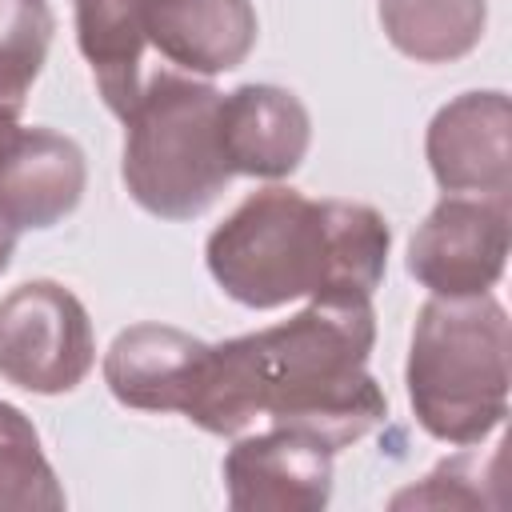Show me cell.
Wrapping results in <instances>:
<instances>
[{"label":"cell","instance_id":"obj_2","mask_svg":"<svg viewBox=\"0 0 512 512\" xmlns=\"http://www.w3.org/2000/svg\"><path fill=\"white\" fill-rule=\"evenodd\" d=\"M388 220L356 200L260 188L208 236L212 280L244 308L288 300H372L388 268Z\"/></svg>","mask_w":512,"mask_h":512},{"label":"cell","instance_id":"obj_12","mask_svg":"<svg viewBox=\"0 0 512 512\" xmlns=\"http://www.w3.org/2000/svg\"><path fill=\"white\" fill-rule=\"evenodd\" d=\"M144 40L188 72H232L256 44V8L252 0H148Z\"/></svg>","mask_w":512,"mask_h":512},{"label":"cell","instance_id":"obj_8","mask_svg":"<svg viewBox=\"0 0 512 512\" xmlns=\"http://www.w3.org/2000/svg\"><path fill=\"white\" fill-rule=\"evenodd\" d=\"M236 512H320L332 496V452L288 428L244 436L224 456Z\"/></svg>","mask_w":512,"mask_h":512},{"label":"cell","instance_id":"obj_19","mask_svg":"<svg viewBox=\"0 0 512 512\" xmlns=\"http://www.w3.org/2000/svg\"><path fill=\"white\" fill-rule=\"evenodd\" d=\"M16 132H20V124H16L12 116H4V112H0V156L8 152V144L16 140Z\"/></svg>","mask_w":512,"mask_h":512},{"label":"cell","instance_id":"obj_17","mask_svg":"<svg viewBox=\"0 0 512 512\" xmlns=\"http://www.w3.org/2000/svg\"><path fill=\"white\" fill-rule=\"evenodd\" d=\"M496 464L500 456L480 460V452H460L452 460H440L420 488H404L392 496V508H480V504H496V496L484 492V484L496 480Z\"/></svg>","mask_w":512,"mask_h":512},{"label":"cell","instance_id":"obj_16","mask_svg":"<svg viewBox=\"0 0 512 512\" xmlns=\"http://www.w3.org/2000/svg\"><path fill=\"white\" fill-rule=\"evenodd\" d=\"M52 12L44 0H0V112L20 120L32 80L52 44Z\"/></svg>","mask_w":512,"mask_h":512},{"label":"cell","instance_id":"obj_13","mask_svg":"<svg viewBox=\"0 0 512 512\" xmlns=\"http://www.w3.org/2000/svg\"><path fill=\"white\" fill-rule=\"evenodd\" d=\"M144 4L148 0H76V44L116 116L132 108L144 84Z\"/></svg>","mask_w":512,"mask_h":512},{"label":"cell","instance_id":"obj_7","mask_svg":"<svg viewBox=\"0 0 512 512\" xmlns=\"http://www.w3.org/2000/svg\"><path fill=\"white\" fill-rule=\"evenodd\" d=\"M428 168L444 192L508 196L512 188V108L504 92H464L428 124Z\"/></svg>","mask_w":512,"mask_h":512},{"label":"cell","instance_id":"obj_1","mask_svg":"<svg viewBox=\"0 0 512 512\" xmlns=\"http://www.w3.org/2000/svg\"><path fill=\"white\" fill-rule=\"evenodd\" d=\"M372 300H312L292 320L208 344L184 416L212 436H240L256 416L340 452L388 416L368 372Z\"/></svg>","mask_w":512,"mask_h":512},{"label":"cell","instance_id":"obj_4","mask_svg":"<svg viewBox=\"0 0 512 512\" xmlns=\"http://www.w3.org/2000/svg\"><path fill=\"white\" fill-rule=\"evenodd\" d=\"M220 92L180 72H152L124 120L120 176L128 196L160 220H196L228 188L232 172L216 132Z\"/></svg>","mask_w":512,"mask_h":512},{"label":"cell","instance_id":"obj_6","mask_svg":"<svg viewBox=\"0 0 512 512\" xmlns=\"http://www.w3.org/2000/svg\"><path fill=\"white\" fill-rule=\"evenodd\" d=\"M508 196L448 192L408 240V272L432 296H480L508 264Z\"/></svg>","mask_w":512,"mask_h":512},{"label":"cell","instance_id":"obj_5","mask_svg":"<svg viewBox=\"0 0 512 512\" xmlns=\"http://www.w3.org/2000/svg\"><path fill=\"white\" fill-rule=\"evenodd\" d=\"M96 360L84 304L56 280H28L0 300V376L36 396L72 392Z\"/></svg>","mask_w":512,"mask_h":512},{"label":"cell","instance_id":"obj_14","mask_svg":"<svg viewBox=\"0 0 512 512\" xmlns=\"http://www.w3.org/2000/svg\"><path fill=\"white\" fill-rule=\"evenodd\" d=\"M380 24L408 60L448 64L480 44L488 0H380Z\"/></svg>","mask_w":512,"mask_h":512},{"label":"cell","instance_id":"obj_18","mask_svg":"<svg viewBox=\"0 0 512 512\" xmlns=\"http://www.w3.org/2000/svg\"><path fill=\"white\" fill-rule=\"evenodd\" d=\"M16 240H20V228L0 212V272L12 264V252H16Z\"/></svg>","mask_w":512,"mask_h":512},{"label":"cell","instance_id":"obj_10","mask_svg":"<svg viewBox=\"0 0 512 512\" xmlns=\"http://www.w3.org/2000/svg\"><path fill=\"white\" fill-rule=\"evenodd\" d=\"M204 352L208 344L180 328L132 324L112 340L104 356V384L124 408L184 412Z\"/></svg>","mask_w":512,"mask_h":512},{"label":"cell","instance_id":"obj_9","mask_svg":"<svg viewBox=\"0 0 512 512\" xmlns=\"http://www.w3.org/2000/svg\"><path fill=\"white\" fill-rule=\"evenodd\" d=\"M220 152L232 176L280 180L292 176L308 152L312 120L296 92L276 84H240L216 108Z\"/></svg>","mask_w":512,"mask_h":512},{"label":"cell","instance_id":"obj_11","mask_svg":"<svg viewBox=\"0 0 512 512\" xmlns=\"http://www.w3.org/2000/svg\"><path fill=\"white\" fill-rule=\"evenodd\" d=\"M84 152L52 128H20L0 156V212L24 228L60 224L84 196Z\"/></svg>","mask_w":512,"mask_h":512},{"label":"cell","instance_id":"obj_3","mask_svg":"<svg viewBox=\"0 0 512 512\" xmlns=\"http://www.w3.org/2000/svg\"><path fill=\"white\" fill-rule=\"evenodd\" d=\"M404 384L420 428L480 444L508 412V312L488 296H432L412 328Z\"/></svg>","mask_w":512,"mask_h":512},{"label":"cell","instance_id":"obj_15","mask_svg":"<svg viewBox=\"0 0 512 512\" xmlns=\"http://www.w3.org/2000/svg\"><path fill=\"white\" fill-rule=\"evenodd\" d=\"M64 488L40 448L32 420L0 400V512H56Z\"/></svg>","mask_w":512,"mask_h":512}]
</instances>
